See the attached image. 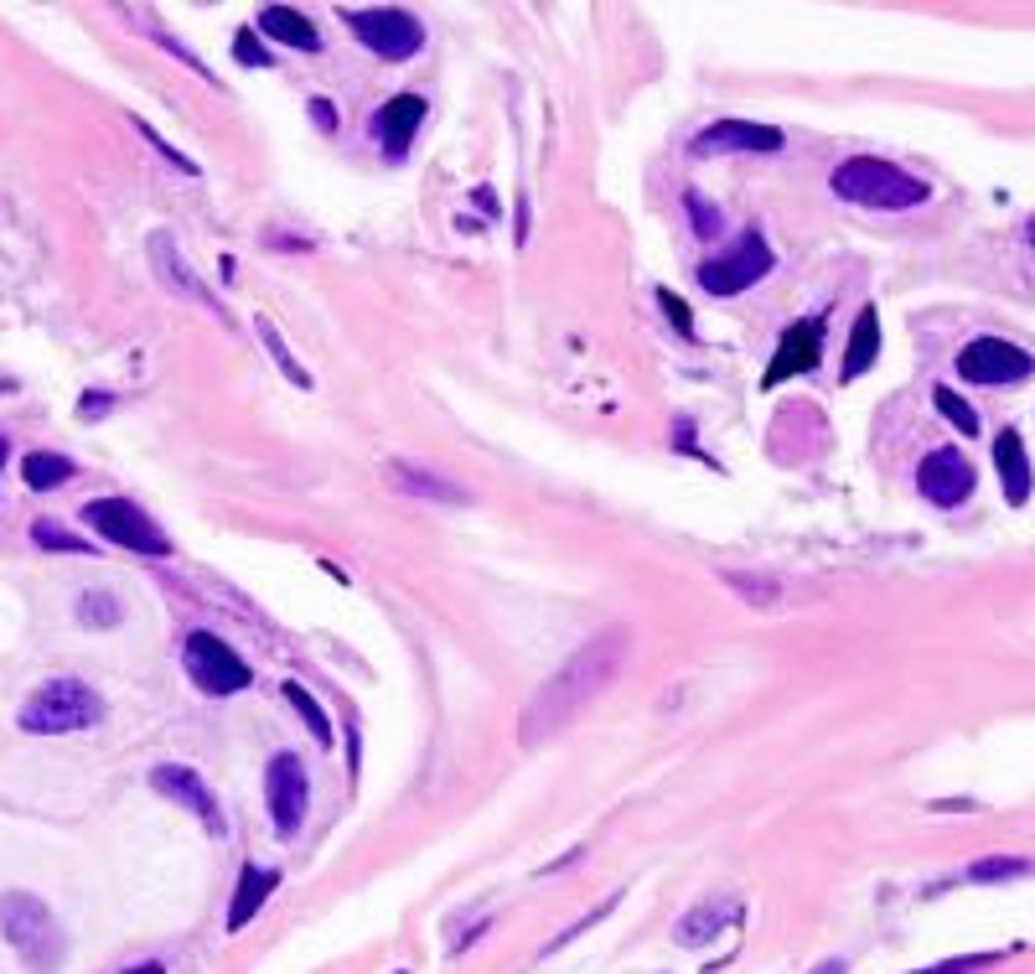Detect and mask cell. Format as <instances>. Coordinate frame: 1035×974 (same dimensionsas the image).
<instances>
[{"label": "cell", "instance_id": "cell-18", "mask_svg": "<svg viewBox=\"0 0 1035 974\" xmlns=\"http://www.w3.org/2000/svg\"><path fill=\"white\" fill-rule=\"evenodd\" d=\"M151 255H156V265H161V280L172 285L176 296H192L197 306H208L213 317H228L223 306H217V296L202 285V280L192 275V265H181V255H176V244H172V234H151Z\"/></svg>", "mask_w": 1035, "mask_h": 974}, {"label": "cell", "instance_id": "cell-15", "mask_svg": "<svg viewBox=\"0 0 1035 974\" xmlns=\"http://www.w3.org/2000/svg\"><path fill=\"white\" fill-rule=\"evenodd\" d=\"M420 125H425V99H420V94H393V99L373 115V140L384 145L389 161H404L414 136H420Z\"/></svg>", "mask_w": 1035, "mask_h": 974}, {"label": "cell", "instance_id": "cell-36", "mask_svg": "<svg viewBox=\"0 0 1035 974\" xmlns=\"http://www.w3.org/2000/svg\"><path fill=\"white\" fill-rule=\"evenodd\" d=\"M115 410V395H104V389H89V399L79 404V420H98Z\"/></svg>", "mask_w": 1035, "mask_h": 974}, {"label": "cell", "instance_id": "cell-39", "mask_svg": "<svg viewBox=\"0 0 1035 974\" xmlns=\"http://www.w3.org/2000/svg\"><path fill=\"white\" fill-rule=\"evenodd\" d=\"M813 974H849V964H844V959H823Z\"/></svg>", "mask_w": 1035, "mask_h": 974}, {"label": "cell", "instance_id": "cell-3", "mask_svg": "<svg viewBox=\"0 0 1035 974\" xmlns=\"http://www.w3.org/2000/svg\"><path fill=\"white\" fill-rule=\"evenodd\" d=\"M0 938L21 954V964L32 974H52L62 964V928L52 907L32 892H5L0 896Z\"/></svg>", "mask_w": 1035, "mask_h": 974}, {"label": "cell", "instance_id": "cell-1", "mask_svg": "<svg viewBox=\"0 0 1035 974\" xmlns=\"http://www.w3.org/2000/svg\"><path fill=\"white\" fill-rule=\"evenodd\" d=\"M626 654H632V633H626V627H611V633H596L590 643H580V648L539 684L533 705L524 711V741H544V736L565 731L569 720L580 716L605 684H616Z\"/></svg>", "mask_w": 1035, "mask_h": 974}, {"label": "cell", "instance_id": "cell-37", "mask_svg": "<svg viewBox=\"0 0 1035 974\" xmlns=\"http://www.w3.org/2000/svg\"><path fill=\"white\" fill-rule=\"evenodd\" d=\"M311 115H316V125H321L327 136L337 130V115H332V104H327V99H311Z\"/></svg>", "mask_w": 1035, "mask_h": 974}, {"label": "cell", "instance_id": "cell-20", "mask_svg": "<svg viewBox=\"0 0 1035 974\" xmlns=\"http://www.w3.org/2000/svg\"><path fill=\"white\" fill-rule=\"evenodd\" d=\"M274 881H280V876L259 871V866H244V871H238V892H234V902H228V917H223V928H228V934H244V928L255 923L259 907L270 902Z\"/></svg>", "mask_w": 1035, "mask_h": 974}, {"label": "cell", "instance_id": "cell-14", "mask_svg": "<svg viewBox=\"0 0 1035 974\" xmlns=\"http://www.w3.org/2000/svg\"><path fill=\"white\" fill-rule=\"evenodd\" d=\"M787 145V136H781L777 125H756V120H715L704 125L699 140H694V151L699 156H715V151H751V156H772V151H781Z\"/></svg>", "mask_w": 1035, "mask_h": 974}, {"label": "cell", "instance_id": "cell-38", "mask_svg": "<svg viewBox=\"0 0 1035 974\" xmlns=\"http://www.w3.org/2000/svg\"><path fill=\"white\" fill-rule=\"evenodd\" d=\"M471 202H477V208H482L487 219H497V198H492L487 187H477V192H471Z\"/></svg>", "mask_w": 1035, "mask_h": 974}, {"label": "cell", "instance_id": "cell-2", "mask_svg": "<svg viewBox=\"0 0 1035 974\" xmlns=\"http://www.w3.org/2000/svg\"><path fill=\"white\" fill-rule=\"evenodd\" d=\"M834 198L855 202V208H870V213H906V208H921L932 198V187L911 172H901L891 161L880 156H849L844 166H834Z\"/></svg>", "mask_w": 1035, "mask_h": 974}, {"label": "cell", "instance_id": "cell-34", "mask_svg": "<svg viewBox=\"0 0 1035 974\" xmlns=\"http://www.w3.org/2000/svg\"><path fill=\"white\" fill-rule=\"evenodd\" d=\"M136 130H140V136H145V145H156L161 156L172 161L176 172H187V177H197V161H187V156H181V151H176V145H166V140H161V136H156V130H151V125H145V120H136Z\"/></svg>", "mask_w": 1035, "mask_h": 974}, {"label": "cell", "instance_id": "cell-6", "mask_svg": "<svg viewBox=\"0 0 1035 974\" xmlns=\"http://www.w3.org/2000/svg\"><path fill=\"white\" fill-rule=\"evenodd\" d=\"M181 669H187V679H192L202 695H238V690H249L255 684V669L244 664V658L223 643L217 633H187L181 637Z\"/></svg>", "mask_w": 1035, "mask_h": 974}, {"label": "cell", "instance_id": "cell-12", "mask_svg": "<svg viewBox=\"0 0 1035 974\" xmlns=\"http://www.w3.org/2000/svg\"><path fill=\"white\" fill-rule=\"evenodd\" d=\"M974 467H968V457L963 451H953V446H938L932 457H921L917 467V493L932 503V508H957V503H968V493H974Z\"/></svg>", "mask_w": 1035, "mask_h": 974}, {"label": "cell", "instance_id": "cell-8", "mask_svg": "<svg viewBox=\"0 0 1035 974\" xmlns=\"http://www.w3.org/2000/svg\"><path fill=\"white\" fill-rule=\"evenodd\" d=\"M342 21H348L352 37L363 42L373 58H384V62H404V58H414V52L425 47V26H420V16H414V11H399V5L342 11Z\"/></svg>", "mask_w": 1035, "mask_h": 974}, {"label": "cell", "instance_id": "cell-41", "mask_svg": "<svg viewBox=\"0 0 1035 974\" xmlns=\"http://www.w3.org/2000/svg\"><path fill=\"white\" fill-rule=\"evenodd\" d=\"M1025 244H1031V249H1035V219L1025 223Z\"/></svg>", "mask_w": 1035, "mask_h": 974}, {"label": "cell", "instance_id": "cell-7", "mask_svg": "<svg viewBox=\"0 0 1035 974\" xmlns=\"http://www.w3.org/2000/svg\"><path fill=\"white\" fill-rule=\"evenodd\" d=\"M772 265H777V255H772V244H766L762 228H741V239L730 244L725 255L699 265V285L709 296H741L756 280L772 275Z\"/></svg>", "mask_w": 1035, "mask_h": 974}, {"label": "cell", "instance_id": "cell-28", "mask_svg": "<svg viewBox=\"0 0 1035 974\" xmlns=\"http://www.w3.org/2000/svg\"><path fill=\"white\" fill-rule=\"evenodd\" d=\"M932 404H938V415L948 420V425H957L963 436H978V410L963 395H953V389H932Z\"/></svg>", "mask_w": 1035, "mask_h": 974}, {"label": "cell", "instance_id": "cell-13", "mask_svg": "<svg viewBox=\"0 0 1035 974\" xmlns=\"http://www.w3.org/2000/svg\"><path fill=\"white\" fill-rule=\"evenodd\" d=\"M151 788H156L161 798H172V803H181L187 814H197L213 835H223V814H217V798L213 788L202 783V777L192 773V767H181V762H161L156 773H151Z\"/></svg>", "mask_w": 1035, "mask_h": 974}, {"label": "cell", "instance_id": "cell-9", "mask_svg": "<svg viewBox=\"0 0 1035 974\" xmlns=\"http://www.w3.org/2000/svg\"><path fill=\"white\" fill-rule=\"evenodd\" d=\"M953 368L968 384H1020V378L1035 374V359L1010 338H974L953 359Z\"/></svg>", "mask_w": 1035, "mask_h": 974}, {"label": "cell", "instance_id": "cell-27", "mask_svg": "<svg viewBox=\"0 0 1035 974\" xmlns=\"http://www.w3.org/2000/svg\"><path fill=\"white\" fill-rule=\"evenodd\" d=\"M720 580L730 586V591H741L751 607H777L781 601V580L777 576H741V571H725Z\"/></svg>", "mask_w": 1035, "mask_h": 974}, {"label": "cell", "instance_id": "cell-32", "mask_svg": "<svg viewBox=\"0 0 1035 974\" xmlns=\"http://www.w3.org/2000/svg\"><path fill=\"white\" fill-rule=\"evenodd\" d=\"M1004 954H957V959H942V964H927V970H911V974H978V970H995Z\"/></svg>", "mask_w": 1035, "mask_h": 974}, {"label": "cell", "instance_id": "cell-25", "mask_svg": "<svg viewBox=\"0 0 1035 974\" xmlns=\"http://www.w3.org/2000/svg\"><path fill=\"white\" fill-rule=\"evenodd\" d=\"M1015 876H1031V860L1025 855H984L968 866V881L974 887H995V881H1015Z\"/></svg>", "mask_w": 1035, "mask_h": 974}, {"label": "cell", "instance_id": "cell-5", "mask_svg": "<svg viewBox=\"0 0 1035 974\" xmlns=\"http://www.w3.org/2000/svg\"><path fill=\"white\" fill-rule=\"evenodd\" d=\"M83 524L94 529L104 544L115 550H130V555H172V539L156 529V518L145 514L140 503L130 497H94L83 508Z\"/></svg>", "mask_w": 1035, "mask_h": 974}, {"label": "cell", "instance_id": "cell-40", "mask_svg": "<svg viewBox=\"0 0 1035 974\" xmlns=\"http://www.w3.org/2000/svg\"><path fill=\"white\" fill-rule=\"evenodd\" d=\"M119 974H166L161 964H130V970H119Z\"/></svg>", "mask_w": 1035, "mask_h": 974}, {"label": "cell", "instance_id": "cell-19", "mask_svg": "<svg viewBox=\"0 0 1035 974\" xmlns=\"http://www.w3.org/2000/svg\"><path fill=\"white\" fill-rule=\"evenodd\" d=\"M255 32L259 37H270V42H285V47H295V52H316V47H321L316 21L301 16L295 5H264L259 21H255Z\"/></svg>", "mask_w": 1035, "mask_h": 974}, {"label": "cell", "instance_id": "cell-30", "mask_svg": "<svg viewBox=\"0 0 1035 974\" xmlns=\"http://www.w3.org/2000/svg\"><path fill=\"white\" fill-rule=\"evenodd\" d=\"M684 208H689V219H694V234H699V239H720L725 219H720V208L704 198V192H684Z\"/></svg>", "mask_w": 1035, "mask_h": 974}, {"label": "cell", "instance_id": "cell-35", "mask_svg": "<svg viewBox=\"0 0 1035 974\" xmlns=\"http://www.w3.org/2000/svg\"><path fill=\"white\" fill-rule=\"evenodd\" d=\"M658 306H663L668 321H673V327H679L684 338H694V317H689V306L679 301V291H668V285H663V291H658Z\"/></svg>", "mask_w": 1035, "mask_h": 974}, {"label": "cell", "instance_id": "cell-21", "mask_svg": "<svg viewBox=\"0 0 1035 974\" xmlns=\"http://www.w3.org/2000/svg\"><path fill=\"white\" fill-rule=\"evenodd\" d=\"M875 359H880V317H875V306H865L860 321H855V332H849V348H844V384L870 374Z\"/></svg>", "mask_w": 1035, "mask_h": 974}, {"label": "cell", "instance_id": "cell-29", "mask_svg": "<svg viewBox=\"0 0 1035 974\" xmlns=\"http://www.w3.org/2000/svg\"><path fill=\"white\" fill-rule=\"evenodd\" d=\"M119 617H125V607H119L109 591H83V601H79V622H83V627H115Z\"/></svg>", "mask_w": 1035, "mask_h": 974}, {"label": "cell", "instance_id": "cell-10", "mask_svg": "<svg viewBox=\"0 0 1035 974\" xmlns=\"http://www.w3.org/2000/svg\"><path fill=\"white\" fill-rule=\"evenodd\" d=\"M306 798H311V783H306V762L295 752H280L264 767V803H270V819L280 835H295L301 819H306Z\"/></svg>", "mask_w": 1035, "mask_h": 974}, {"label": "cell", "instance_id": "cell-24", "mask_svg": "<svg viewBox=\"0 0 1035 974\" xmlns=\"http://www.w3.org/2000/svg\"><path fill=\"white\" fill-rule=\"evenodd\" d=\"M280 690H285V700H291V705H295V716H301V720H306V726H311V736H316V741L327 747V741H332V720H327V711H321V700H316L311 690H306V684H295V679H285Z\"/></svg>", "mask_w": 1035, "mask_h": 974}, {"label": "cell", "instance_id": "cell-33", "mask_svg": "<svg viewBox=\"0 0 1035 974\" xmlns=\"http://www.w3.org/2000/svg\"><path fill=\"white\" fill-rule=\"evenodd\" d=\"M234 58L244 62V68H270V62H274V58H270V47L259 42L255 26H244V32L234 37Z\"/></svg>", "mask_w": 1035, "mask_h": 974}, {"label": "cell", "instance_id": "cell-4", "mask_svg": "<svg viewBox=\"0 0 1035 974\" xmlns=\"http://www.w3.org/2000/svg\"><path fill=\"white\" fill-rule=\"evenodd\" d=\"M98 720H104V695L98 690H89L83 679H47L21 705L16 726L32 736H62V731H89Z\"/></svg>", "mask_w": 1035, "mask_h": 974}, {"label": "cell", "instance_id": "cell-17", "mask_svg": "<svg viewBox=\"0 0 1035 974\" xmlns=\"http://www.w3.org/2000/svg\"><path fill=\"white\" fill-rule=\"evenodd\" d=\"M995 467H999V488H1004V503L1025 508L1031 503V451L1020 441L1015 425H1004L995 436Z\"/></svg>", "mask_w": 1035, "mask_h": 974}, {"label": "cell", "instance_id": "cell-42", "mask_svg": "<svg viewBox=\"0 0 1035 974\" xmlns=\"http://www.w3.org/2000/svg\"><path fill=\"white\" fill-rule=\"evenodd\" d=\"M5 457H11V446H5V441H0V467H5Z\"/></svg>", "mask_w": 1035, "mask_h": 974}, {"label": "cell", "instance_id": "cell-22", "mask_svg": "<svg viewBox=\"0 0 1035 974\" xmlns=\"http://www.w3.org/2000/svg\"><path fill=\"white\" fill-rule=\"evenodd\" d=\"M68 478H73V461L62 457V451H26V457H21V482H26L32 493H52V488H62Z\"/></svg>", "mask_w": 1035, "mask_h": 974}, {"label": "cell", "instance_id": "cell-26", "mask_svg": "<svg viewBox=\"0 0 1035 974\" xmlns=\"http://www.w3.org/2000/svg\"><path fill=\"white\" fill-rule=\"evenodd\" d=\"M259 338H264V348H270V353H274V363H280V374L291 378L295 389H311V374H306V368L295 363V353H291V348H285V338H280V327H274L270 317H259Z\"/></svg>", "mask_w": 1035, "mask_h": 974}, {"label": "cell", "instance_id": "cell-31", "mask_svg": "<svg viewBox=\"0 0 1035 974\" xmlns=\"http://www.w3.org/2000/svg\"><path fill=\"white\" fill-rule=\"evenodd\" d=\"M32 539H37L42 550H68V555H89V539L68 535V529H58V524H47V518H37V524H32Z\"/></svg>", "mask_w": 1035, "mask_h": 974}, {"label": "cell", "instance_id": "cell-11", "mask_svg": "<svg viewBox=\"0 0 1035 974\" xmlns=\"http://www.w3.org/2000/svg\"><path fill=\"white\" fill-rule=\"evenodd\" d=\"M823 327H828L823 317H802V321H792V327L781 332L777 353H772V363H766V374H762V389H777V384H787V378H802V374H813V368H819V359H823Z\"/></svg>", "mask_w": 1035, "mask_h": 974}, {"label": "cell", "instance_id": "cell-16", "mask_svg": "<svg viewBox=\"0 0 1035 974\" xmlns=\"http://www.w3.org/2000/svg\"><path fill=\"white\" fill-rule=\"evenodd\" d=\"M384 478H389L393 493L425 497V503H446V508H467L471 503L467 488H456L450 478H440V472H431V467H420V461H404V457L384 461Z\"/></svg>", "mask_w": 1035, "mask_h": 974}, {"label": "cell", "instance_id": "cell-23", "mask_svg": "<svg viewBox=\"0 0 1035 974\" xmlns=\"http://www.w3.org/2000/svg\"><path fill=\"white\" fill-rule=\"evenodd\" d=\"M725 923H730V913L720 902H704V907L679 917V943H709L715 934H725Z\"/></svg>", "mask_w": 1035, "mask_h": 974}]
</instances>
